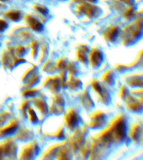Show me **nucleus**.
I'll return each instance as SVG.
<instances>
[{"label":"nucleus","mask_w":143,"mask_h":160,"mask_svg":"<svg viewBox=\"0 0 143 160\" xmlns=\"http://www.w3.org/2000/svg\"><path fill=\"white\" fill-rule=\"evenodd\" d=\"M131 137L134 141H138L140 140V136L142 135V128L138 124H135L131 130Z\"/></svg>","instance_id":"nucleus-13"},{"label":"nucleus","mask_w":143,"mask_h":160,"mask_svg":"<svg viewBox=\"0 0 143 160\" xmlns=\"http://www.w3.org/2000/svg\"><path fill=\"white\" fill-rule=\"evenodd\" d=\"M7 27V23L3 20L0 19V32L5 30Z\"/></svg>","instance_id":"nucleus-22"},{"label":"nucleus","mask_w":143,"mask_h":160,"mask_svg":"<svg viewBox=\"0 0 143 160\" xmlns=\"http://www.w3.org/2000/svg\"><path fill=\"white\" fill-rule=\"evenodd\" d=\"M128 84L131 85V86H139V85L141 86L142 85V78H138L136 76H134V77L128 81Z\"/></svg>","instance_id":"nucleus-19"},{"label":"nucleus","mask_w":143,"mask_h":160,"mask_svg":"<svg viewBox=\"0 0 143 160\" xmlns=\"http://www.w3.org/2000/svg\"><path fill=\"white\" fill-rule=\"evenodd\" d=\"M36 93V91L35 90H27L24 92V95L25 96H33Z\"/></svg>","instance_id":"nucleus-25"},{"label":"nucleus","mask_w":143,"mask_h":160,"mask_svg":"<svg viewBox=\"0 0 143 160\" xmlns=\"http://www.w3.org/2000/svg\"></svg>","instance_id":"nucleus-33"},{"label":"nucleus","mask_w":143,"mask_h":160,"mask_svg":"<svg viewBox=\"0 0 143 160\" xmlns=\"http://www.w3.org/2000/svg\"><path fill=\"white\" fill-rule=\"evenodd\" d=\"M26 21L30 27L35 31L41 32L43 29V26L38 20L32 16H28L26 17Z\"/></svg>","instance_id":"nucleus-10"},{"label":"nucleus","mask_w":143,"mask_h":160,"mask_svg":"<svg viewBox=\"0 0 143 160\" xmlns=\"http://www.w3.org/2000/svg\"><path fill=\"white\" fill-rule=\"evenodd\" d=\"M134 8H130L128 10H127L126 11V13H125V15L126 18H131L132 17V15L134 14Z\"/></svg>","instance_id":"nucleus-23"},{"label":"nucleus","mask_w":143,"mask_h":160,"mask_svg":"<svg viewBox=\"0 0 143 160\" xmlns=\"http://www.w3.org/2000/svg\"><path fill=\"white\" fill-rule=\"evenodd\" d=\"M24 48L22 47H20L19 48H18L16 51H17V53L19 54V55H21L24 52Z\"/></svg>","instance_id":"nucleus-27"},{"label":"nucleus","mask_w":143,"mask_h":160,"mask_svg":"<svg viewBox=\"0 0 143 160\" xmlns=\"http://www.w3.org/2000/svg\"><path fill=\"white\" fill-rule=\"evenodd\" d=\"M79 11L90 17L94 16L98 12L97 7L87 4H83L79 7Z\"/></svg>","instance_id":"nucleus-9"},{"label":"nucleus","mask_w":143,"mask_h":160,"mask_svg":"<svg viewBox=\"0 0 143 160\" xmlns=\"http://www.w3.org/2000/svg\"><path fill=\"white\" fill-rule=\"evenodd\" d=\"M126 122L123 115H119L111 122L110 125L98 137V142L107 146L112 142H121L126 135Z\"/></svg>","instance_id":"nucleus-1"},{"label":"nucleus","mask_w":143,"mask_h":160,"mask_svg":"<svg viewBox=\"0 0 143 160\" xmlns=\"http://www.w3.org/2000/svg\"><path fill=\"white\" fill-rule=\"evenodd\" d=\"M85 52V51H82V50L80 49L79 51H78V53H77L79 59L81 61L84 62H86V61H87V57H86Z\"/></svg>","instance_id":"nucleus-21"},{"label":"nucleus","mask_w":143,"mask_h":160,"mask_svg":"<svg viewBox=\"0 0 143 160\" xmlns=\"http://www.w3.org/2000/svg\"><path fill=\"white\" fill-rule=\"evenodd\" d=\"M70 151L67 148H62L59 152V159H68L70 156Z\"/></svg>","instance_id":"nucleus-18"},{"label":"nucleus","mask_w":143,"mask_h":160,"mask_svg":"<svg viewBox=\"0 0 143 160\" xmlns=\"http://www.w3.org/2000/svg\"><path fill=\"white\" fill-rule=\"evenodd\" d=\"M128 91L126 89V87H123L121 90V97L122 98L125 97V99H126V96H128Z\"/></svg>","instance_id":"nucleus-24"},{"label":"nucleus","mask_w":143,"mask_h":160,"mask_svg":"<svg viewBox=\"0 0 143 160\" xmlns=\"http://www.w3.org/2000/svg\"><path fill=\"white\" fill-rule=\"evenodd\" d=\"M4 6H5V5L4 4H2V3H0V7Z\"/></svg>","instance_id":"nucleus-30"},{"label":"nucleus","mask_w":143,"mask_h":160,"mask_svg":"<svg viewBox=\"0 0 143 160\" xmlns=\"http://www.w3.org/2000/svg\"><path fill=\"white\" fill-rule=\"evenodd\" d=\"M49 82L50 83V87L52 89L53 92H57L59 89V81L58 78H53L49 80Z\"/></svg>","instance_id":"nucleus-17"},{"label":"nucleus","mask_w":143,"mask_h":160,"mask_svg":"<svg viewBox=\"0 0 143 160\" xmlns=\"http://www.w3.org/2000/svg\"><path fill=\"white\" fill-rule=\"evenodd\" d=\"M121 1L124 2L125 3H126V4H129V5L132 4L134 2V0H121Z\"/></svg>","instance_id":"nucleus-28"},{"label":"nucleus","mask_w":143,"mask_h":160,"mask_svg":"<svg viewBox=\"0 0 143 160\" xmlns=\"http://www.w3.org/2000/svg\"><path fill=\"white\" fill-rule=\"evenodd\" d=\"M39 150V147L38 146L32 143L26 146L24 148L23 151L21 154V159H31L36 154H38Z\"/></svg>","instance_id":"nucleus-6"},{"label":"nucleus","mask_w":143,"mask_h":160,"mask_svg":"<svg viewBox=\"0 0 143 160\" xmlns=\"http://www.w3.org/2000/svg\"><path fill=\"white\" fill-rule=\"evenodd\" d=\"M92 86L94 90L97 92L99 95L102 103H104V104H107L109 103L110 100V94L104 89V87H102V85L98 82L97 81H93L92 82Z\"/></svg>","instance_id":"nucleus-5"},{"label":"nucleus","mask_w":143,"mask_h":160,"mask_svg":"<svg viewBox=\"0 0 143 160\" xmlns=\"http://www.w3.org/2000/svg\"><path fill=\"white\" fill-rule=\"evenodd\" d=\"M126 100L127 101V105L128 108L134 112H139L142 110V102L140 103L139 100L132 96L126 97Z\"/></svg>","instance_id":"nucleus-7"},{"label":"nucleus","mask_w":143,"mask_h":160,"mask_svg":"<svg viewBox=\"0 0 143 160\" xmlns=\"http://www.w3.org/2000/svg\"><path fill=\"white\" fill-rule=\"evenodd\" d=\"M7 18L13 21H18L21 18V13L18 11H10L5 13Z\"/></svg>","instance_id":"nucleus-14"},{"label":"nucleus","mask_w":143,"mask_h":160,"mask_svg":"<svg viewBox=\"0 0 143 160\" xmlns=\"http://www.w3.org/2000/svg\"><path fill=\"white\" fill-rule=\"evenodd\" d=\"M103 61L102 53L97 49L92 52L90 56V61L93 67L96 68L100 66Z\"/></svg>","instance_id":"nucleus-8"},{"label":"nucleus","mask_w":143,"mask_h":160,"mask_svg":"<svg viewBox=\"0 0 143 160\" xmlns=\"http://www.w3.org/2000/svg\"><path fill=\"white\" fill-rule=\"evenodd\" d=\"M5 1H6V0H0V1H2V2H4Z\"/></svg>","instance_id":"nucleus-32"},{"label":"nucleus","mask_w":143,"mask_h":160,"mask_svg":"<svg viewBox=\"0 0 143 160\" xmlns=\"http://www.w3.org/2000/svg\"><path fill=\"white\" fill-rule=\"evenodd\" d=\"M106 122V116L102 111L93 113L91 117L89 127L92 128H100L104 127Z\"/></svg>","instance_id":"nucleus-3"},{"label":"nucleus","mask_w":143,"mask_h":160,"mask_svg":"<svg viewBox=\"0 0 143 160\" xmlns=\"http://www.w3.org/2000/svg\"><path fill=\"white\" fill-rule=\"evenodd\" d=\"M102 80L107 84L110 85H112L115 82L114 75L113 72L111 71V70L107 71L102 77Z\"/></svg>","instance_id":"nucleus-15"},{"label":"nucleus","mask_w":143,"mask_h":160,"mask_svg":"<svg viewBox=\"0 0 143 160\" xmlns=\"http://www.w3.org/2000/svg\"><path fill=\"white\" fill-rule=\"evenodd\" d=\"M88 1H90L91 2H95L96 1V0H87Z\"/></svg>","instance_id":"nucleus-29"},{"label":"nucleus","mask_w":143,"mask_h":160,"mask_svg":"<svg viewBox=\"0 0 143 160\" xmlns=\"http://www.w3.org/2000/svg\"><path fill=\"white\" fill-rule=\"evenodd\" d=\"M18 124L16 121H13L7 124L6 126L0 129V136L8 135L13 133L18 127Z\"/></svg>","instance_id":"nucleus-11"},{"label":"nucleus","mask_w":143,"mask_h":160,"mask_svg":"<svg viewBox=\"0 0 143 160\" xmlns=\"http://www.w3.org/2000/svg\"><path fill=\"white\" fill-rule=\"evenodd\" d=\"M65 122L67 127L73 129L78 125L79 116L74 109H69L65 116Z\"/></svg>","instance_id":"nucleus-4"},{"label":"nucleus","mask_w":143,"mask_h":160,"mask_svg":"<svg viewBox=\"0 0 143 160\" xmlns=\"http://www.w3.org/2000/svg\"><path fill=\"white\" fill-rule=\"evenodd\" d=\"M63 63V66H64V62H62H62H61V63ZM59 65H61V66H59V67H60V66H61V67H62V64H59Z\"/></svg>","instance_id":"nucleus-31"},{"label":"nucleus","mask_w":143,"mask_h":160,"mask_svg":"<svg viewBox=\"0 0 143 160\" xmlns=\"http://www.w3.org/2000/svg\"><path fill=\"white\" fill-rule=\"evenodd\" d=\"M118 34V29L116 26L111 27L110 29L107 30L105 33L104 37L110 42H114Z\"/></svg>","instance_id":"nucleus-12"},{"label":"nucleus","mask_w":143,"mask_h":160,"mask_svg":"<svg viewBox=\"0 0 143 160\" xmlns=\"http://www.w3.org/2000/svg\"><path fill=\"white\" fill-rule=\"evenodd\" d=\"M35 8L39 11L40 13H48V10L46 8V7H41V6H36Z\"/></svg>","instance_id":"nucleus-26"},{"label":"nucleus","mask_w":143,"mask_h":160,"mask_svg":"<svg viewBox=\"0 0 143 160\" xmlns=\"http://www.w3.org/2000/svg\"><path fill=\"white\" fill-rule=\"evenodd\" d=\"M28 113L29 114L30 119L31 122H32L33 123H37L38 122V118L36 116V115L35 114V111L33 110V109L32 108L28 109Z\"/></svg>","instance_id":"nucleus-20"},{"label":"nucleus","mask_w":143,"mask_h":160,"mask_svg":"<svg viewBox=\"0 0 143 160\" xmlns=\"http://www.w3.org/2000/svg\"><path fill=\"white\" fill-rule=\"evenodd\" d=\"M142 34V20H138L128 26L125 31V42L130 44L139 38Z\"/></svg>","instance_id":"nucleus-2"},{"label":"nucleus","mask_w":143,"mask_h":160,"mask_svg":"<svg viewBox=\"0 0 143 160\" xmlns=\"http://www.w3.org/2000/svg\"><path fill=\"white\" fill-rule=\"evenodd\" d=\"M35 104L38 108V109L41 112V113H46L47 112V110H48L47 105L44 100L41 99L36 100Z\"/></svg>","instance_id":"nucleus-16"}]
</instances>
